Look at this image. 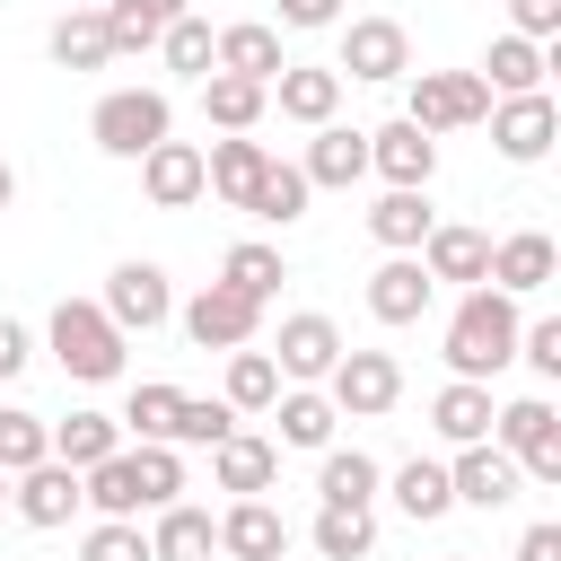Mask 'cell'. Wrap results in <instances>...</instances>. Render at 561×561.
<instances>
[{
    "label": "cell",
    "instance_id": "28",
    "mask_svg": "<svg viewBox=\"0 0 561 561\" xmlns=\"http://www.w3.org/2000/svg\"><path fill=\"white\" fill-rule=\"evenodd\" d=\"M543 70H552V53H543V44H526V35H491V53H482V70H473V79H482L491 96H535V88H543Z\"/></svg>",
    "mask_w": 561,
    "mask_h": 561
},
{
    "label": "cell",
    "instance_id": "40",
    "mask_svg": "<svg viewBox=\"0 0 561 561\" xmlns=\"http://www.w3.org/2000/svg\"><path fill=\"white\" fill-rule=\"evenodd\" d=\"M175 403H184V386H167V377H149V386H131V403L114 412L140 447H167V430H175Z\"/></svg>",
    "mask_w": 561,
    "mask_h": 561
},
{
    "label": "cell",
    "instance_id": "5",
    "mask_svg": "<svg viewBox=\"0 0 561 561\" xmlns=\"http://www.w3.org/2000/svg\"><path fill=\"white\" fill-rule=\"evenodd\" d=\"M491 114V88L473 79V70H412V96H403V123L412 131H473Z\"/></svg>",
    "mask_w": 561,
    "mask_h": 561
},
{
    "label": "cell",
    "instance_id": "32",
    "mask_svg": "<svg viewBox=\"0 0 561 561\" xmlns=\"http://www.w3.org/2000/svg\"><path fill=\"white\" fill-rule=\"evenodd\" d=\"M105 456H123V421H114V412H70V421H53V465L88 473V465H105Z\"/></svg>",
    "mask_w": 561,
    "mask_h": 561
},
{
    "label": "cell",
    "instance_id": "39",
    "mask_svg": "<svg viewBox=\"0 0 561 561\" xmlns=\"http://www.w3.org/2000/svg\"><path fill=\"white\" fill-rule=\"evenodd\" d=\"M272 394H280V368H272V351H228V412H272Z\"/></svg>",
    "mask_w": 561,
    "mask_h": 561
},
{
    "label": "cell",
    "instance_id": "3",
    "mask_svg": "<svg viewBox=\"0 0 561 561\" xmlns=\"http://www.w3.org/2000/svg\"><path fill=\"white\" fill-rule=\"evenodd\" d=\"M123 351H131V333H114V316L96 298H61L53 307V359H61V377L105 386V377H123Z\"/></svg>",
    "mask_w": 561,
    "mask_h": 561
},
{
    "label": "cell",
    "instance_id": "45",
    "mask_svg": "<svg viewBox=\"0 0 561 561\" xmlns=\"http://www.w3.org/2000/svg\"><path fill=\"white\" fill-rule=\"evenodd\" d=\"M79 561H149V535H140V517H96V526L79 535Z\"/></svg>",
    "mask_w": 561,
    "mask_h": 561
},
{
    "label": "cell",
    "instance_id": "33",
    "mask_svg": "<svg viewBox=\"0 0 561 561\" xmlns=\"http://www.w3.org/2000/svg\"><path fill=\"white\" fill-rule=\"evenodd\" d=\"M44 53H53L61 70H105V61H114V44H105V9H61L53 35H44Z\"/></svg>",
    "mask_w": 561,
    "mask_h": 561
},
{
    "label": "cell",
    "instance_id": "12",
    "mask_svg": "<svg viewBox=\"0 0 561 561\" xmlns=\"http://www.w3.org/2000/svg\"><path fill=\"white\" fill-rule=\"evenodd\" d=\"M368 175H386V193H430V175H438V140L412 131V123L394 114V123L368 131Z\"/></svg>",
    "mask_w": 561,
    "mask_h": 561
},
{
    "label": "cell",
    "instance_id": "52",
    "mask_svg": "<svg viewBox=\"0 0 561 561\" xmlns=\"http://www.w3.org/2000/svg\"><path fill=\"white\" fill-rule=\"evenodd\" d=\"M9 202H18V167L0 158V210H9Z\"/></svg>",
    "mask_w": 561,
    "mask_h": 561
},
{
    "label": "cell",
    "instance_id": "42",
    "mask_svg": "<svg viewBox=\"0 0 561 561\" xmlns=\"http://www.w3.org/2000/svg\"><path fill=\"white\" fill-rule=\"evenodd\" d=\"M210 44H219V26H210L202 9H184V18L158 35V53H167V70H175V79H210Z\"/></svg>",
    "mask_w": 561,
    "mask_h": 561
},
{
    "label": "cell",
    "instance_id": "29",
    "mask_svg": "<svg viewBox=\"0 0 561 561\" xmlns=\"http://www.w3.org/2000/svg\"><path fill=\"white\" fill-rule=\"evenodd\" d=\"M386 491H394V508H403L412 526H438V517L456 508V491H447V465H438V456H403V465L386 473Z\"/></svg>",
    "mask_w": 561,
    "mask_h": 561
},
{
    "label": "cell",
    "instance_id": "23",
    "mask_svg": "<svg viewBox=\"0 0 561 561\" xmlns=\"http://www.w3.org/2000/svg\"><path fill=\"white\" fill-rule=\"evenodd\" d=\"M272 167V149L263 140H245V131H228V140H210L202 149V193H219L228 210H245V193H254V175Z\"/></svg>",
    "mask_w": 561,
    "mask_h": 561
},
{
    "label": "cell",
    "instance_id": "34",
    "mask_svg": "<svg viewBox=\"0 0 561 561\" xmlns=\"http://www.w3.org/2000/svg\"><path fill=\"white\" fill-rule=\"evenodd\" d=\"M219 280H228L237 298H254V307H272V298H280V280H289V263H280V245H263V237H245V245H228V254H219Z\"/></svg>",
    "mask_w": 561,
    "mask_h": 561
},
{
    "label": "cell",
    "instance_id": "25",
    "mask_svg": "<svg viewBox=\"0 0 561 561\" xmlns=\"http://www.w3.org/2000/svg\"><path fill=\"white\" fill-rule=\"evenodd\" d=\"M9 508L26 517V526H70V508H79V473L70 465H26L18 482H9Z\"/></svg>",
    "mask_w": 561,
    "mask_h": 561
},
{
    "label": "cell",
    "instance_id": "18",
    "mask_svg": "<svg viewBox=\"0 0 561 561\" xmlns=\"http://www.w3.org/2000/svg\"><path fill=\"white\" fill-rule=\"evenodd\" d=\"M210 482H219V491H237V500H263V491L280 482V447H272V438H254V430H228V438L210 447Z\"/></svg>",
    "mask_w": 561,
    "mask_h": 561
},
{
    "label": "cell",
    "instance_id": "36",
    "mask_svg": "<svg viewBox=\"0 0 561 561\" xmlns=\"http://www.w3.org/2000/svg\"><path fill=\"white\" fill-rule=\"evenodd\" d=\"M263 105H272V88H254V79H228V70H210V79H202V114H210L219 131H254V123H263Z\"/></svg>",
    "mask_w": 561,
    "mask_h": 561
},
{
    "label": "cell",
    "instance_id": "38",
    "mask_svg": "<svg viewBox=\"0 0 561 561\" xmlns=\"http://www.w3.org/2000/svg\"><path fill=\"white\" fill-rule=\"evenodd\" d=\"M53 456V421L44 412H26V403H0V473L18 482L26 465H44Z\"/></svg>",
    "mask_w": 561,
    "mask_h": 561
},
{
    "label": "cell",
    "instance_id": "19",
    "mask_svg": "<svg viewBox=\"0 0 561 561\" xmlns=\"http://www.w3.org/2000/svg\"><path fill=\"white\" fill-rule=\"evenodd\" d=\"M219 552H228V561H289V517H280L272 500H228Z\"/></svg>",
    "mask_w": 561,
    "mask_h": 561
},
{
    "label": "cell",
    "instance_id": "26",
    "mask_svg": "<svg viewBox=\"0 0 561 561\" xmlns=\"http://www.w3.org/2000/svg\"><path fill=\"white\" fill-rule=\"evenodd\" d=\"M491 386H473V377H447L438 394H430V430L447 438V447H473V438H491Z\"/></svg>",
    "mask_w": 561,
    "mask_h": 561
},
{
    "label": "cell",
    "instance_id": "13",
    "mask_svg": "<svg viewBox=\"0 0 561 561\" xmlns=\"http://www.w3.org/2000/svg\"><path fill=\"white\" fill-rule=\"evenodd\" d=\"M447 491H456V508H508V500L526 491V473H517V465H508L491 438H473V447H456Z\"/></svg>",
    "mask_w": 561,
    "mask_h": 561
},
{
    "label": "cell",
    "instance_id": "16",
    "mask_svg": "<svg viewBox=\"0 0 561 561\" xmlns=\"http://www.w3.org/2000/svg\"><path fill=\"white\" fill-rule=\"evenodd\" d=\"M272 105H280V123H333L342 114V70L333 61H289L280 79H272Z\"/></svg>",
    "mask_w": 561,
    "mask_h": 561
},
{
    "label": "cell",
    "instance_id": "8",
    "mask_svg": "<svg viewBox=\"0 0 561 561\" xmlns=\"http://www.w3.org/2000/svg\"><path fill=\"white\" fill-rule=\"evenodd\" d=\"M482 123H491V149H500L508 167H535V158L561 140V105H552L543 88H535V96H491Z\"/></svg>",
    "mask_w": 561,
    "mask_h": 561
},
{
    "label": "cell",
    "instance_id": "1",
    "mask_svg": "<svg viewBox=\"0 0 561 561\" xmlns=\"http://www.w3.org/2000/svg\"><path fill=\"white\" fill-rule=\"evenodd\" d=\"M517 324H526V316H517V298H500L491 280H482V289H465V298H456V316H447V368H456V377H473V386H491V377L517 359Z\"/></svg>",
    "mask_w": 561,
    "mask_h": 561
},
{
    "label": "cell",
    "instance_id": "46",
    "mask_svg": "<svg viewBox=\"0 0 561 561\" xmlns=\"http://www.w3.org/2000/svg\"><path fill=\"white\" fill-rule=\"evenodd\" d=\"M517 359H526L535 377H561V316H535V324H517Z\"/></svg>",
    "mask_w": 561,
    "mask_h": 561
},
{
    "label": "cell",
    "instance_id": "35",
    "mask_svg": "<svg viewBox=\"0 0 561 561\" xmlns=\"http://www.w3.org/2000/svg\"><path fill=\"white\" fill-rule=\"evenodd\" d=\"M245 219H263V228H289V219H307V175H298L289 158H272V167L254 175V193H245Z\"/></svg>",
    "mask_w": 561,
    "mask_h": 561
},
{
    "label": "cell",
    "instance_id": "37",
    "mask_svg": "<svg viewBox=\"0 0 561 561\" xmlns=\"http://www.w3.org/2000/svg\"><path fill=\"white\" fill-rule=\"evenodd\" d=\"M307 543H316L324 561H368V552H377V517H368V508H316Z\"/></svg>",
    "mask_w": 561,
    "mask_h": 561
},
{
    "label": "cell",
    "instance_id": "47",
    "mask_svg": "<svg viewBox=\"0 0 561 561\" xmlns=\"http://www.w3.org/2000/svg\"><path fill=\"white\" fill-rule=\"evenodd\" d=\"M508 35L552 44V35H561V0H508Z\"/></svg>",
    "mask_w": 561,
    "mask_h": 561
},
{
    "label": "cell",
    "instance_id": "44",
    "mask_svg": "<svg viewBox=\"0 0 561 561\" xmlns=\"http://www.w3.org/2000/svg\"><path fill=\"white\" fill-rule=\"evenodd\" d=\"M237 430V412L228 403H210V394H184L175 403V430H167V447H219Z\"/></svg>",
    "mask_w": 561,
    "mask_h": 561
},
{
    "label": "cell",
    "instance_id": "7",
    "mask_svg": "<svg viewBox=\"0 0 561 561\" xmlns=\"http://www.w3.org/2000/svg\"><path fill=\"white\" fill-rule=\"evenodd\" d=\"M342 351H351V342H342V324H333V316H316V307H298V316H280L272 368H280V386H324Z\"/></svg>",
    "mask_w": 561,
    "mask_h": 561
},
{
    "label": "cell",
    "instance_id": "53",
    "mask_svg": "<svg viewBox=\"0 0 561 561\" xmlns=\"http://www.w3.org/2000/svg\"><path fill=\"white\" fill-rule=\"evenodd\" d=\"M0 508H9V473H0Z\"/></svg>",
    "mask_w": 561,
    "mask_h": 561
},
{
    "label": "cell",
    "instance_id": "11",
    "mask_svg": "<svg viewBox=\"0 0 561 561\" xmlns=\"http://www.w3.org/2000/svg\"><path fill=\"white\" fill-rule=\"evenodd\" d=\"M184 333H193V351H245V342L263 333V307L237 298L228 280H210V289L184 298Z\"/></svg>",
    "mask_w": 561,
    "mask_h": 561
},
{
    "label": "cell",
    "instance_id": "24",
    "mask_svg": "<svg viewBox=\"0 0 561 561\" xmlns=\"http://www.w3.org/2000/svg\"><path fill=\"white\" fill-rule=\"evenodd\" d=\"M552 263H561L552 237H543V228H517V237L491 245V289H500V298H535V289L552 280Z\"/></svg>",
    "mask_w": 561,
    "mask_h": 561
},
{
    "label": "cell",
    "instance_id": "14",
    "mask_svg": "<svg viewBox=\"0 0 561 561\" xmlns=\"http://www.w3.org/2000/svg\"><path fill=\"white\" fill-rule=\"evenodd\" d=\"M210 70L272 88V79L289 70V53H280V26H263V18H237V26H219V44H210Z\"/></svg>",
    "mask_w": 561,
    "mask_h": 561
},
{
    "label": "cell",
    "instance_id": "55",
    "mask_svg": "<svg viewBox=\"0 0 561 561\" xmlns=\"http://www.w3.org/2000/svg\"><path fill=\"white\" fill-rule=\"evenodd\" d=\"M438 561H473V552H438Z\"/></svg>",
    "mask_w": 561,
    "mask_h": 561
},
{
    "label": "cell",
    "instance_id": "9",
    "mask_svg": "<svg viewBox=\"0 0 561 561\" xmlns=\"http://www.w3.org/2000/svg\"><path fill=\"white\" fill-rule=\"evenodd\" d=\"M342 79H368V88H386V79H412V35L394 26V18H351L342 26V61H333Z\"/></svg>",
    "mask_w": 561,
    "mask_h": 561
},
{
    "label": "cell",
    "instance_id": "15",
    "mask_svg": "<svg viewBox=\"0 0 561 561\" xmlns=\"http://www.w3.org/2000/svg\"><path fill=\"white\" fill-rule=\"evenodd\" d=\"M298 175H307V193H351V184L368 175V131H351V123H316Z\"/></svg>",
    "mask_w": 561,
    "mask_h": 561
},
{
    "label": "cell",
    "instance_id": "48",
    "mask_svg": "<svg viewBox=\"0 0 561 561\" xmlns=\"http://www.w3.org/2000/svg\"><path fill=\"white\" fill-rule=\"evenodd\" d=\"M280 26L316 35V26H342V0H280Z\"/></svg>",
    "mask_w": 561,
    "mask_h": 561
},
{
    "label": "cell",
    "instance_id": "30",
    "mask_svg": "<svg viewBox=\"0 0 561 561\" xmlns=\"http://www.w3.org/2000/svg\"><path fill=\"white\" fill-rule=\"evenodd\" d=\"M210 552H219V517H210V508H193V500L158 508V526H149V561H210Z\"/></svg>",
    "mask_w": 561,
    "mask_h": 561
},
{
    "label": "cell",
    "instance_id": "54",
    "mask_svg": "<svg viewBox=\"0 0 561 561\" xmlns=\"http://www.w3.org/2000/svg\"><path fill=\"white\" fill-rule=\"evenodd\" d=\"M70 9H105V0H70Z\"/></svg>",
    "mask_w": 561,
    "mask_h": 561
},
{
    "label": "cell",
    "instance_id": "2",
    "mask_svg": "<svg viewBox=\"0 0 561 561\" xmlns=\"http://www.w3.org/2000/svg\"><path fill=\"white\" fill-rule=\"evenodd\" d=\"M88 140L105 149V158H149L158 140H175V105H167V88H105L96 96V114H88Z\"/></svg>",
    "mask_w": 561,
    "mask_h": 561
},
{
    "label": "cell",
    "instance_id": "20",
    "mask_svg": "<svg viewBox=\"0 0 561 561\" xmlns=\"http://www.w3.org/2000/svg\"><path fill=\"white\" fill-rule=\"evenodd\" d=\"M140 193H149V210H193L202 202V149L193 140H158L140 158Z\"/></svg>",
    "mask_w": 561,
    "mask_h": 561
},
{
    "label": "cell",
    "instance_id": "43",
    "mask_svg": "<svg viewBox=\"0 0 561 561\" xmlns=\"http://www.w3.org/2000/svg\"><path fill=\"white\" fill-rule=\"evenodd\" d=\"M131 482H140V508H175L184 500V456L175 447H131Z\"/></svg>",
    "mask_w": 561,
    "mask_h": 561
},
{
    "label": "cell",
    "instance_id": "51",
    "mask_svg": "<svg viewBox=\"0 0 561 561\" xmlns=\"http://www.w3.org/2000/svg\"><path fill=\"white\" fill-rule=\"evenodd\" d=\"M131 9H140V18H149V26H158V35H167V26H175V18H184V9H193V0H131Z\"/></svg>",
    "mask_w": 561,
    "mask_h": 561
},
{
    "label": "cell",
    "instance_id": "6",
    "mask_svg": "<svg viewBox=\"0 0 561 561\" xmlns=\"http://www.w3.org/2000/svg\"><path fill=\"white\" fill-rule=\"evenodd\" d=\"M324 403H333L342 421H386V412L403 403V359H394V351H342L333 377H324Z\"/></svg>",
    "mask_w": 561,
    "mask_h": 561
},
{
    "label": "cell",
    "instance_id": "4",
    "mask_svg": "<svg viewBox=\"0 0 561 561\" xmlns=\"http://www.w3.org/2000/svg\"><path fill=\"white\" fill-rule=\"evenodd\" d=\"M491 447H500L526 482H561V412H552V394L500 403V412H491Z\"/></svg>",
    "mask_w": 561,
    "mask_h": 561
},
{
    "label": "cell",
    "instance_id": "50",
    "mask_svg": "<svg viewBox=\"0 0 561 561\" xmlns=\"http://www.w3.org/2000/svg\"><path fill=\"white\" fill-rule=\"evenodd\" d=\"M26 359H35V342H26V324H18V316H0V377H18Z\"/></svg>",
    "mask_w": 561,
    "mask_h": 561
},
{
    "label": "cell",
    "instance_id": "10",
    "mask_svg": "<svg viewBox=\"0 0 561 561\" xmlns=\"http://www.w3.org/2000/svg\"><path fill=\"white\" fill-rule=\"evenodd\" d=\"M96 307L114 316V333H158V324L175 316V289H167V272H158V263H114Z\"/></svg>",
    "mask_w": 561,
    "mask_h": 561
},
{
    "label": "cell",
    "instance_id": "41",
    "mask_svg": "<svg viewBox=\"0 0 561 561\" xmlns=\"http://www.w3.org/2000/svg\"><path fill=\"white\" fill-rule=\"evenodd\" d=\"M79 500H88L96 517H140V482H131V447H123V456H105V465H88V473H79Z\"/></svg>",
    "mask_w": 561,
    "mask_h": 561
},
{
    "label": "cell",
    "instance_id": "21",
    "mask_svg": "<svg viewBox=\"0 0 561 561\" xmlns=\"http://www.w3.org/2000/svg\"><path fill=\"white\" fill-rule=\"evenodd\" d=\"M421 272H430V280H456V289H482V280H491V237L438 219V228L421 237Z\"/></svg>",
    "mask_w": 561,
    "mask_h": 561
},
{
    "label": "cell",
    "instance_id": "31",
    "mask_svg": "<svg viewBox=\"0 0 561 561\" xmlns=\"http://www.w3.org/2000/svg\"><path fill=\"white\" fill-rule=\"evenodd\" d=\"M430 228H438L430 193H377V202H368V237H377L386 254H421Z\"/></svg>",
    "mask_w": 561,
    "mask_h": 561
},
{
    "label": "cell",
    "instance_id": "22",
    "mask_svg": "<svg viewBox=\"0 0 561 561\" xmlns=\"http://www.w3.org/2000/svg\"><path fill=\"white\" fill-rule=\"evenodd\" d=\"M377 491H386V465H377L368 447H324V465H316V508H377Z\"/></svg>",
    "mask_w": 561,
    "mask_h": 561
},
{
    "label": "cell",
    "instance_id": "17",
    "mask_svg": "<svg viewBox=\"0 0 561 561\" xmlns=\"http://www.w3.org/2000/svg\"><path fill=\"white\" fill-rule=\"evenodd\" d=\"M430 272H421V254H386L377 272H368V316L377 324H421L430 316Z\"/></svg>",
    "mask_w": 561,
    "mask_h": 561
},
{
    "label": "cell",
    "instance_id": "27",
    "mask_svg": "<svg viewBox=\"0 0 561 561\" xmlns=\"http://www.w3.org/2000/svg\"><path fill=\"white\" fill-rule=\"evenodd\" d=\"M272 421H280V438H272V447H307V456H324L342 412L324 403V386H280V394H272Z\"/></svg>",
    "mask_w": 561,
    "mask_h": 561
},
{
    "label": "cell",
    "instance_id": "49",
    "mask_svg": "<svg viewBox=\"0 0 561 561\" xmlns=\"http://www.w3.org/2000/svg\"><path fill=\"white\" fill-rule=\"evenodd\" d=\"M517 561H561V526H552V517H535V526L517 535Z\"/></svg>",
    "mask_w": 561,
    "mask_h": 561
}]
</instances>
